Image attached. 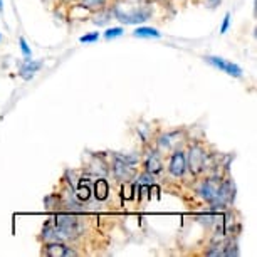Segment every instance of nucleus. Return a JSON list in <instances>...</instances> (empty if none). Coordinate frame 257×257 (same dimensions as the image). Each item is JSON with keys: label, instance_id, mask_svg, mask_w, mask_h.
I'll use <instances>...</instances> for the list:
<instances>
[{"label": "nucleus", "instance_id": "f03ea898", "mask_svg": "<svg viewBox=\"0 0 257 257\" xmlns=\"http://www.w3.org/2000/svg\"><path fill=\"white\" fill-rule=\"evenodd\" d=\"M187 158V167L190 168L193 175H200L203 170L207 168V153L202 147H192L188 152Z\"/></svg>", "mask_w": 257, "mask_h": 257}, {"label": "nucleus", "instance_id": "dca6fc26", "mask_svg": "<svg viewBox=\"0 0 257 257\" xmlns=\"http://www.w3.org/2000/svg\"><path fill=\"white\" fill-rule=\"evenodd\" d=\"M119 36H123V27H113V29H108V31L104 32V39H116V37H119Z\"/></svg>", "mask_w": 257, "mask_h": 257}, {"label": "nucleus", "instance_id": "20e7f679", "mask_svg": "<svg viewBox=\"0 0 257 257\" xmlns=\"http://www.w3.org/2000/svg\"><path fill=\"white\" fill-rule=\"evenodd\" d=\"M187 170V158H185V153L182 150H175L170 157V163H168V172L172 173L173 177L180 178L183 177Z\"/></svg>", "mask_w": 257, "mask_h": 257}, {"label": "nucleus", "instance_id": "6e6552de", "mask_svg": "<svg viewBox=\"0 0 257 257\" xmlns=\"http://www.w3.org/2000/svg\"><path fill=\"white\" fill-rule=\"evenodd\" d=\"M180 143V133L178 132H172V133H167V135H162L158 138V148L160 152H170Z\"/></svg>", "mask_w": 257, "mask_h": 257}, {"label": "nucleus", "instance_id": "2eb2a0df", "mask_svg": "<svg viewBox=\"0 0 257 257\" xmlns=\"http://www.w3.org/2000/svg\"><path fill=\"white\" fill-rule=\"evenodd\" d=\"M89 187L86 185V182L82 180V182H79V188H77V197L81 198V200H88L89 198Z\"/></svg>", "mask_w": 257, "mask_h": 257}, {"label": "nucleus", "instance_id": "ddd939ff", "mask_svg": "<svg viewBox=\"0 0 257 257\" xmlns=\"http://www.w3.org/2000/svg\"><path fill=\"white\" fill-rule=\"evenodd\" d=\"M133 36L135 37H140V39H143V37H148V39H157L162 36V32H158L157 29H153V27H138L137 31L133 32Z\"/></svg>", "mask_w": 257, "mask_h": 257}, {"label": "nucleus", "instance_id": "423d86ee", "mask_svg": "<svg viewBox=\"0 0 257 257\" xmlns=\"http://www.w3.org/2000/svg\"><path fill=\"white\" fill-rule=\"evenodd\" d=\"M219 188H220V180H217V178H208L200 185L198 188V193L205 198L207 202H213L217 198V193H219Z\"/></svg>", "mask_w": 257, "mask_h": 257}, {"label": "nucleus", "instance_id": "9d476101", "mask_svg": "<svg viewBox=\"0 0 257 257\" xmlns=\"http://www.w3.org/2000/svg\"><path fill=\"white\" fill-rule=\"evenodd\" d=\"M114 175L116 178H119V180H130L133 175H135V168H133V165H128V163H124V162H121V160L116 158V162H114Z\"/></svg>", "mask_w": 257, "mask_h": 257}, {"label": "nucleus", "instance_id": "7ed1b4c3", "mask_svg": "<svg viewBox=\"0 0 257 257\" xmlns=\"http://www.w3.org/2000/svg\"><path fill=\"white\" fill-rule=\"evenodd\" d=\"M205 61L208 64H212L213 67H217V69H220L222 72H225V74H229L232 77H242V69L237 64H234V62L222 59V57H215V56H207Z\"/></svg>", "mask_w": 257, "mask_h": 257}, {"label": "nucleus", "instance_id": "6ab92c4d", "mask_svg": "<svg viewBox=\"0 0 257 257\" xmlns=\"http://www.w3.org/2000/svg\"><path fill=\"white\" fill-rule=\"evenodd\" d=\"M229 26H230V14H225L224 22H222V27H220V34H225Z\"/></svg>", "mask_w": 257, "mask_h": 257}, {"label": "nucleus", "instance_id": "4be33fe9", "mask_svg": "<svg viewBox=\"0 0 257 257\" xmlns=\"http://www.w3.org/2000/svg\"><path fill=\"white\" fill-rule=\"evenodd\" d=\"M0 41H2V36H0Z\"/></svg>", "mask_w": 257, "mask_h": 257}, {"label": "nucleus", "instance_id": "9b49d317", "mask_svg": "<svg viewBox=\"0 0 257 257\" xmlns=\"http://www.w3.org/2000/svg\"><path fill=\"white\" fill-rule=\"evenodd\" d=\"M145 168H147L148 173H158L162 172L163 165H162V160H160V155L158 152H148L147 157H145Z\"/></svg>", "mask_w": 257, "mask_h": 257}, {"label": "nucleus", "instance_id": "a211bd4d", "mask_svg": "<svg viewBox=\"0 0 257 257\" xmlns=\"http://www.w3.org/2000/svg\"><path fill=\"white\" fill-rule=\"evenodd\" d=\"M21 49H22V54H24V57H26V59H29V57L32 56V51L29 49V46H27V41L24 37H21Z\"/></svg>", "mask_w": 257, "mask_h": 257}, {"label": "nucleus", "instance_id": "0eeeda50", "mask_svg": "<svg viewBox=\"0 0 257 257\" xmlns=\"http://www.w3.org/2000/svg\"><path fill=\"white\" fill-rule=\"evenodd\" d=\"M46 254L49 257H69V255H77V252L72 247L64 245L62 242H54V244L46 245Z\"/></svg>", "mask_w": 257, "mask_h": 257}, {"label": "nucleus", "instance_id": "f8f14e48", "mask_svg": "<svg viewBox=\"0 0 257 257\" xmlns=\"http://www.w3.org/2000/svg\"><path fill=\"white\" fill-rule=\"evenodd\" d=\"M94 193H96V198H98V200H104V198L108 197V193H109V185H108V182H106L104 178H99V180L96 182V185H94Z\"/></svg>", "mask_w": 257, "mask_h": 257}, {"label": "nucleus", "instance_id": "4468645a", "mask_svg": "<svg viewBox=\"0 0 257 257\" xmlns=\"http://www.w3.org/2000/svg\"><path fill=\"white\" fill-rule=\"evenodd\" d=\"M106 4V0H81V6L89 11H98Z\"/></svg>", "mask_w": 257, "mask_h": 257}, {"label": "nucleus", "instance_id": "aec40b11", "mask_svg": "<svg viewBox=\"0 0 257 257\" xmlns=\"http://www.w3.org/2000/svg\"><path fill=\"white\" fill-rule=\"evenodd\" d=\"M210 2H212V6H217V4H219L220 0H210Z\"/></svg>", "mask_w": 257, "mask_h": 257}, {"label": "nucleus", "instance_id": "f3484780", "mask_svg": "<svg viewBox=\"0 0 257 257\" xmlns=\"http://www.w3.org/2000/svg\"><path fill=\"white\" fill-rule=\"evenodd\" d=\"M99 39V32H93V34H86V36H82L79 39V42L82 44H89V42H96Z\"/></svg>", "mask_w": 257, "mask_h": 257}, {"label": "nucleus", "instance_id": "1a4fd4ad", "mask_svg": "<svg viewBox=\"0 0 257 257\" xmlns=\"http://www.w3.org/2000/svg\"><path fill=\"white\" fill-rule=\"evenodd\" d=\"M41 67H42L41 61H32L31 57H29V59H24L19 74H21L24 79H32L34 74H36V72L41 69Z\"/></svg>", "mask_w": 257, "mask_h": 257}, {"label": "nucleus", "instance_id": "f257e3e1", "mask_svg": "<svg viewBox=\"0 0 257 257\" xmlns=\"http://www.w3.org/2000/svg\"><path fill=\"white\" fill-rule=\"evenodd\" d=\"M114 17L123 24H140L148 21L152 11L137 2H121L114 7Z\"/></svg>", "mask_w": 257, "mask_h": 257}, {"label": "nucleus", "instance_id": "412c9836", "mask_svg": "<svg viewBox=\"0 0 257 257\" xmlns=\"http://www.w3.org/2000/svg\"><path fill=\"white\" fill-rule=\"evenodd\" d=\"M2 9H4V6H2V0H0V11H2Z\"/></svg>", "mask_w": 257, "mask_h": 257}, {"label": "nucleus", "instance_id": "39448f33", "mask_svg": "<svg viewBox=\"0 0 257 257\" xmlns=\"http://www.w3.org/2000/svg\"><path fill=\"white\" fill-rule=\"evenodd\" d=\"M56 227L64 232L67 237H72L79 232V222H77V219L72 215H66V213H61V215L56 217Z\"/></svg>", "mask_w": 257, "mask_h": 257}]
</instances>
